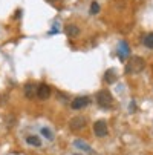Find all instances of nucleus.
<instances>
[{"label": "nucleus", "instance_id": "obj_15", "mask_svg": "<svg viewBox=\"0 0 153 155\" xmlns=\"http://www.w3.org/2000/svg\"><path fill=\"white\" fill-rule=\"evenodd\" d=\"M98 11H100V5L97 2H92V5H91V14L95 15V14H98Z\"/></svg>", "mask_w": 153, "mask_h": 155}, {"label": "nucleus", "instance_id": "obj_12", "mask_svg": "<svg viewBox=\"0 0 153 155\" xmlns=\"http://www.w3.org/2000/svg\"><path fill=\"white\" fill-rule=\"evenodd\" d=\"M26 143L31 144V146H35V147H40V146H41V140H40L37 135H29V137H26Z\"/></svg>", "mask_w": 153, "mask_h": 155}, {"label": "nucleus", "instance_id": "obj_11", "mask_svg": "<svg viewBox=\"0 0 153 155\" xmlns=\"http://www.w3.org/2000/svg\"><path fill=\"white\" fill-rule=\"evenodd\" d=\"M64 32H66L69 37H75V35L80 34V29H78V26H75V25H68L66 28H64Z\"/></svg>", "mask_w": 153, "mask_h": 155}, {"label": "nucleus", "instance_id": "obj_6", "mask_svg": "<svg viewBox=\"0 0 153 155\" xmlns=\"http://www.w3.org/2000/svg\"><path fill=\"white\" fill-rule=\"evenodd\" d=\"M37 89H38V84L35 83H28L25 86V97L29 100H34L37 97Z\"/></svg>", "mask_w": 153, "mask_h": 155}, {"label": "nucleus", "instance_id": "obj_1", "mask_svg": "<svg viewBox=\"0 0 153 155\" xmlns=\"http://www.w3.org/2000/svg\"><path fill=\"white\" fill-rule=\"evenodd\" d=\"M144 66H145V63L141 57H132V58H129V61L126 64V74H129V75L139 74L144 69Z\"/></svg>", "mask_w": 153, "mask_h": 155}, {"label": "nucleus", "instance_id": "obj_10", "mask_svg": "<svg viewBox=\"0 0 153 155\" xmlns=\"http://www.w3.org/2000/svg\"><path fill=\"white\" fill-rule=\"evenodd\" d=\"M74 146H75V147H78V149H80V150H83V152H89V153H91V152H94V150H92V147H91L89 144H87V143H84L83 140H75V141H74Z\"/></svg>", "mask_w": 153, "mask_h": 155}, {"label": "nucleus", "instance_id": "obj_8", "mask_svg": "<svg viewBox=\"0 0 153 155\" xmlns=\"http://www.w3.org/2000/svg\"><path fill=\"white\" fill-rule=\"evenodd\" d=\"M130 54V49H129V45H127V41H121L120 43V51H118V55L121 60H124L127 55Z\"/></svg>", "mask_w": 153, "mask_h": 155}, {"label": "nucleus", "instance_id": "obj_4", "mask_svg": "<svg viewBox=\"0 0 153 155\" xmlns=\"http://www.w3.org/2000/svg\"><path fill=\"white\" fill-rule=\"evenodd\" d=\"M37 97H38V100H41V101L48 100V98L51 97V86H49V84H46V83H41V84H38V89H37Z\"/></svg>", "mask_w": 153, "mask_h": 155}, {"label": "nucleus", "instance_id": "obj_5", "mask_svg": "<svg viewBox=\"0 0 153 155\" xmlns=\"http://www.w3.org/2000/svg\"><path fill=\"white\" fill-rule=\"evenodd\" d=\"M86 126V118L84 117H74L71 121H69V127L72 129V130H80V129H83Z\"/></svg>", "mask_w": 153, "mask_h": 155}, {"label": "nucleus", "instance_id": "obj_7", "mask_svg": "<svg viewBox=\"0 0 153 155\" xmlns=\"http://www.w3.org/2000/svg\"><path fill=\"white\" fill-rule=\"evenodd\" d=\"M91 103V100H89V97H77V98H74V101H72V109H83V107H86L87 104Z\"/></svg>", "mask_w": 153, "mask_h": 155}, {"label": "nucleus", "instance_id": "obj_9", "mask_svg": "<svg viewBox=\"0 0 153 155\" xmlns=\"http://www.w3.org/2000/svg\"><path fill=\"white\" fill-rule=\"evenodd\" d=\"M104 80H106V83H115V80H116V71L113 69V68H110V69H107L106 71V74H104Z\"/></svg>", "mask_w": 153, "mask_h": 155}, {"label": "nucleus", "instance_id": "obj_13", "mask_svg": "<svg viewBox=\"0 0 153 155\" xmlns=\"http://www.w3.org/2000/svg\"><path fill=\"white\" fill-rule=\"evenodd\" d=\"M144 45H145L147 48L153 49V32H150V34H147V35L144 37Z\"/></svg>", "mask_w": 153, "mask_h": 155}, {"label": "nucleus", "instance_id": "obj_18", "mask_svg": "<svg viewBox=\"0 0 153 155\" xmlns=\"http://www.w3.org/2000/svg\"><path fill=\"white\" fill-rule=\"evenodd\" d=\"M74 155H78V153H74Z\"/></svg>", "mask_w": 153, "mask_h": 155}, {"label": "nucleus", "instance_id": "obj_14", "mask_svg": "<svg viewBox=\"0 0 153 155\" xmlns=\"http://www.w3.org/2000/svg\"><path fill=\"white\" fill-rule=\"evenodd\" d=\"M41 135H45V138L48 140H54V134H52V130L48 129V127H41Z\"/></svg>", "mask_w": 153, "mask_h": 155}, {"label": "nucleus", "instance_id": "obj_17", "mask_svg": "<svg viewBox=\"0 0 153 155\" xmlns=\"http://www.w3.org/2000/svg\"><path fill=\"white\" fill-rule=\"evenodd\" d=\"M20 15H21V11H20V9H17V12H15V18H18Z\"/></svg>", "mask_w": 153, "mask_h": 155}, {"label": "nucleus", "instance_id": "obj_3", "mask_svg": "<svg viewBox=\"0 0 153 155\" xmlns=\"http://www.w3.org/2000/svg\"><path fill=\"white\" fill-rule=\"evenodd\" d=\"M107 124H106V121L104 120H97L95 123H94V134L97 135V137H100V138H103V137H106L107 135Z\"/></svg>", "mask_w": 153, "mask_h": 155}, {"label": "nucleus", "instance_id": "obj_2", "mask_svg": "<svg viewBox=\"0 0 153 155\" xmlns=\"http://www.w3.org/2000/svg\"><path fill=\"white\" fill-rule=\"evenodd\" d=\"M97 103H98L100 107L109 109L113 104V97H112V94L109 92L107 89H101V91L97 92Z\"/></svg>", "mask_w": 153, "mask_h": 155}, {"label": "nucleus", "instance_id": "obj_16", "mask_svg": "<svg viewBox=\"0 0 153 155\" xmlns=\"http://www.w3.org/2000/svg\"><path fill=\"white\" fill-rule=\"evenodd\" d=\"M135 107H136V104H135V101H132V103H130V107H129V109H130V112H135V110H133Z\"/></svg>", "mask_w": 153, "mask_h": 155}]
</instances>
